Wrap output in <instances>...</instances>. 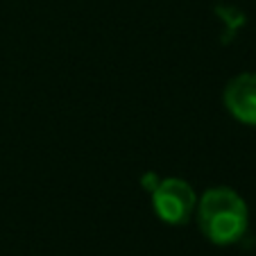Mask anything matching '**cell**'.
Masks as SVG:
<instances>
[{"label":"cell","mask_w":256,"mask_h":256,"mask_svg":"<svg viewBox=\"0 0 256 256\" xmlns=\"http://www.w3.org/2000/svg\"><path fill=\"white\" fill-rule=\"evenodd\" d=\"M198 224L208 242L227 247L238 242L250 227V208L236 190L227 186L208 188L198 200Z\"/></svg>","instance_id":"obj_1"},{"label":"cell","mask_w":256,"mask_h":256,"mask_svg":"<svg viewBox=\"0 0 256 256\" xmlns=\"http://www.w3.org/2000/svg\"><path fill=\"white\" fill-rule=\"evenodd\" d=\"M195 206H198V195L193 186L184 179L168 177L159 182V186L152 193V208L156 218L166 224H184L190 220Z\"/></svg>","instance_id":"obj_2"},{"label":"cell","mask_w":256,"mask_h":256,"mask_svg":"<svg viewBox=\"0 0 256 256\" xmlns=\"http://www.w3.org/2000/svg\"><path fill=\"white\" fill-rule=\"evenodd\" d=\"M227 112L242 125H256V72H240L224 86Z\"/></svg>","instance_id":"obj_3"}]
</instances>
